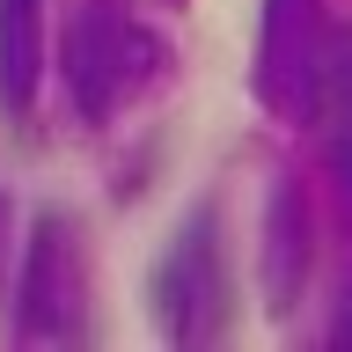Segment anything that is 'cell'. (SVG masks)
<instances>
[{
    "label": "cell",
    "mask_w": 352,
    "mask_h": 352,
    "mask_svg": "<svg viewBox=\"0 0 352 352\" xmlns=\"http://www.w3.org/2000/svg\"><path fill=\"white\" fill-rule=\"evenodd\" d=\"M169 74V44L140 30L125 8H81L59 37V81L81 125H110L125 103H140Z\"/></svg>",
    "instance_id": "1"
},
{
    "label": "cell",
    "mask_w": 352,
    "mask_h": 352,
    "mask_svg": "<svg viewBox=\"0 0 352 352\" xmlns=\"http://www.w3.org/2000/svg\"><path fill=\"white\" fill-rule=\"evenodd\" d=\"M147 308L169 345H213L228 330L235 272H228V242H220L213 206H191V220H176V235L162 242V257L147 272Z\"/></svg>",
    "instance_id": "2"
},
{
    "label": "cell",
    "mask_w": 352,
    "mask_h": 352,
    "mask_svg": "<svg viewBox=\"0 0 352 352\" xmlns=\"http://www.w3.org/2000/svg\"><path fill=\"white\" fill-rule=\"evenodd\" d=\"M15 330L22 345H81L88 338V250L66 213H37L15 264Z\"/></svg>",
    "instance_id": "3"
},
{
    "label": "cell",
    "mask_w": 352,
    "mask_h": 352,
    "mask_svg": "<svg viewBox=\"0 0 352 352\" xmlns=\"http://www.w3.org/2000/svg\"><path fill=\"white\" fill-rule=\"evenodd\" d=\"M301 279H308V206H301V184L279 176V191L264 206V294L279 316L294 308Z\"/></svg>",
    "instance_id": "4"
},
{
    "label": "cell",
    "mask_w": 352,
    "mask_h": 352,
    "mask_svg": "<svg viewBox=\"0 0 352 352\" xmlns=\"http://www.w3.org/2000/svg\"><path fill=\"white\" fill-rule=\"evenodd\" d=\"M37 96V0H0V110L30 118Z\"/></svg>",
    "instance_id": "5"
},
{
    "label": "cell",
    "mask_w": 352,
    "mask_h": 352,
    "mask_svg": "<svg viewBox=\"0 0 352 352\" xmlns=\"http://www.w3.org/2000/svg\"><path fill=\"white\" fill-rule=\"evenodd\" d=\"M0 264H8V198H0Z\"/></svg>",
    "instance_id": "6"
}]
</instances>
